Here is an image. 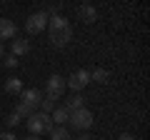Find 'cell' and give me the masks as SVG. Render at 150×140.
<instances>
[{
  "instance_id": "cell-8",
  "label": "cell",
  "mask_w": 150,
  "mask_h": 140,
  "mask_svg": "<svg viewBox=\"0 0 150 140\" xmlns=\"http://www.w3.org/2000/svg\"><path fill=\"white\" fill-rule=\"evenodd\" d=\"M15 38V23L8 18H0V40H13Z\"/></svg>"
},
{
  "instance_id": "cell-11",
  "label": "cell",
  "mask_w": 150,
  "mask_h": 140,
  "mask_svg": "<svg viewBox=\"0 0 150 140\" xmlns=\"http://www.w3.org/2000/svg\"><path fill=\"white\" fill-rule=\"evenodd\" d=\"M63 108L68 110V113H75V110H80V108H85V98H83V95H75V93H73V98H70V100L65 103Z\"/></svg>"
},
{
  "instance_id": "cell-12",
  "label": "cell",
  "mask_w": 150,
  "mask_h": 140,
  "mask_svg": "<svg viewBox=\"0 0 150 140\" xmlns=\"http://www.w3.org/2000/svg\"><path fill=\"white\" fill-rule=\"evenodd\" d=\"M50 120L58 123V128H63V123H68V120H70V113L65 108H55L53 113H50Z\"/></svg>"
},
{
  "instance_id": "cell-6",
  "label": "cell",
  "mask_w": 150,
  "mask_h": 140,
  "mask_svg": "<svg viewBox=\"0 0 150 140\" xmlns=\"http://www.w3.org/2000/svg\"><path fill=\"white\" fill-rule=\"evenodd\" d=\"M40 100H43V93L38 90V88H25V90H20V103L28 105L30 110L40 108Z\"/></svg>"
},
{
  "instance_id": "cell-13",
  "label": "cell",
  "mask_w": 150,
  "mask_h": 140,
  "mask_svg": "<svg viewBox=\"0 0 150 140\" xmlns=\"http://www.w3.org/2000/svg\"><path fill=\"white\" fill-rule=\"evenodd\" d=\"M90 80H95V83H100V85H105L108 80H110V73H108L105 68H95L90 73Z\"/></svg>"
},
{
  "instance_id": "cell-10",
  "label": "cell",
  "mask_w": 150,
  "mask_h": 140,
  "mask_svg": "<svg viewBox=\"0 0 150 140\" xmlns=\"http://www.w3.org/2000/svg\"><path fill=\"white\" fill-rule=\"evenodd\" d=\"M28 53H30V43H28V40H23V38H15V40H13V53H10V55L20 58V55H28Z\"/></svg>"
},
{
  "instance_id": "cell-18",
  "label": "cell",
  "mask_w": 150,
  "mask_h": 140,
  "mask_svg": "<svg viewBox=\"0 0 150 140\" xmlns=\"http://www.w3.org/2000/svg\"><path fill=\"white\" fill-rule=\"evenodd\" d=\"M20 123H23V118H18L15 113H10V115L5 118V125H8V128H18Z\"/></svg>"
},
{
  "instance_id": "cell-7",
  "label": "cell",
  "mask_w": 150,
  "mask_h": 140,
  "mask_svg": "<svg viewBox=\"0 0 150 140\" xmlns=\"http://www.w3.org/2000/svg\"><path fill=\"white\" fill-rule=\"evenodd\" d=\"M45 90H48L50 98H55V100H58V98L65 93V78L58 75V73H55V75H50V78H48V85H45Z\"/></svg>"
},
{
  "instance_id": "cell-23",
  "label": "cell",
  "mask_w": 150,
  "mask_h": 140,
  "mask_svg": "<svg viewBox=\"0 0 150 140\" xmlns=\"http://www.w3.org/2000/svg\"><path fill=\"white\" fill-rule=\"evenodd\" d=\"M23 140H40L38 135H28V138H23Z\"/></svg>"
},
{
  "instance_id": "cell-2",
  "label": "cell",
  "mask_w": 150,
  "mask_h": 140,
  "mask_svg": "<svg viewBox=\"0 0 150 140\" xmlns=\"http://www.w3.org/2000/svg\"><path fill=\"white\" fill-rule=\"evenodd\" d=\"M25 125H28V130H30V135L50 133V130L55 128V125H53V120H50V115H45V113H33L30 118L25 120Z\"/></svg>"
},
{
  "instance_id": "cell-21",
  "label": "cell",
  "mask_w": 150,
  "mask_h": 140,
  "mask_svg": "<svg viewBox=\"0 0 150 140\" xmlns=\"http://www.w3.org/2000/svg\"><path fill=\"white\" fill-rule=\"evenodd\" d=\"M75 140H93V138H90V135H88V133H80V135H78V138H75Z\"/></svg>"
},
{
  "instance_id": "cell-5",
  "label": "cell",
  "mask_w": 150,
  "mask_h": 140,
  "mask_svg": "<svg viewBox=\"0 0 150 140\" xmlns=\"http://www.w3.org/2000/svg\"><path fill=\"white\" fill-rule=\"evenodd\" d=\"M48 20H50V18L45 15L43 10H40V13H33V15L28 18V20H25V30L30 33V35H33V33L38 35V33H43V30H45V25H48Z\"/></svg>"
},
{
  "instance_id": "cell-3",
  "label": "cell",
  "mask_w": 150,
  "mask_h": 140,
  "mask_svg": "<svg viewBox=\"0 0 150 140\" xmlns=\"http://www.w3.org/2000/svg\"><path fill=\"white\" fill-rule=\"evenodd\" d=\"M70 125H73L75 130H80V133H85L88 128H90L93 123H95V118H93V113L88 108H80V110H75V113H70Z\"/></svg>"
},
{
  "instance_id": "cell-1",
  "label": "cell",
  "mask_w": 150,
  "mask_h": 140,
  "mask_svg": "<svg viewBox=\"0 0 150 140\" xmlns=\"http://www.w3.org/2000/svg\"><path fill=\"white\" fill-rule=\"evenodd\" d=\"M48 28H50V43H53L55 48H65V45L73 40V25H70L68 18H63V15L50 18Z\"/></svg>"
},
{
  "instance_id": "cell-4",
  "label": "cell",
  "mask_w": 150,
  "mask_h": 140,
  "mask_svg": "<svg viewBox=\"0 0 150 140\" xmlns=\"http://www.w3.org/2000/svg\"><path fill=\"white\" fill-rule=\"evenodd\" d=\"M88 83H90V70H75L70 78H65V88H70L75 95H78Z\"/></svg>"
},
{
  "instance_id": "cell-19",
  "label": "cell",
  "mask_w": 150,
  "mask_h": 140,
  "mask_svg": "<svg viewBox=\"0 0 150 140\" xmlns=\"http://www.w3.org/2000/svg\"><path fill=\"white\" fill-rule=\"evenodd\" d=\"M3 63H5L8 68H18V58H15V55H8V58H3Z\"/></svg>"
},
{
  "instance_id": "cell-16",
  "label": "cell",
  "mask_w": 150,
  "mask_h": 140,
  "mask_svg": "<svg viewBox=\"0 0 150 140\" xmlns=\"http://www.w3.org/2000/svg\"><path fill=\"white\" fill-rule=\"evenodd\" d=\"M20 90H23V85L18 78H8L5 80V93H20Z\"/></svg>"
},
{
  "instance_id": "cell-20",
  "label": "cell",
  "mask_w": 150,
  "mask_h": 140,
  "mask_svg": "<svg viewBox=\"0 0 150 140\" xmlns=\"http://www.w3.org/2000/svg\"><path fill=\"white\" fill-rule=\"evenodd\" d=\"M0 140H18V138H15V133L8 130V133H0Z\"/></svg>"
},
{
  "instance_id": "cell-24",
  "label": "cell",
  "mask_w": 150,
  "mask_h": 140,
  "mask_svg": "<svg viewBox=\"0 0 150 140\" xmlns=\"http://www.w3.org/2000/svg\"><path fill=\"white\" fill-rule=\"evenodd\" d=\"M0 60H3V43H0Z\"/></svg>"
},
{
  "instance_id": "cell-22",
  "label": "cell",
  "mask_w": 150,
  "mask_h": 140,
  "mask_svg": "<svg viewBox=\"0 0 150 140\" xmlns=\"http://www.w3.org/2000/svg\"><path fill=\"white\" fill-rule=\"evenodd\" d=\"M118 140H135V138H133V135H130V133H123V135H120Z\"/></svg>"
},
{
  "instance_id": "cell-9",
  "label": "cell",
  "mask_w": 150,
  "mask_h": 140,
  "mask_svg": "<svg viewBox=\"0 0 150 140\" xmlns=\"http://www.w3.org/2000/svg\"><path fill=\"white\" fill-rule=\"evenodd\" d=\"M78 18H80L83 23H95L98 20V10L93 5H80L78 8Z\"/></svg>"
},
{
  "instance_id": "cell-14",
  "label": "cell",
  "mask_w": 150,
  "mask_h": 140,
  "mask_svg": "<svg viewBox=\"0 0 150 140\" xmlns=\"http://www.w3.org/2000/svg\"><path fill=\"white\" fill-rule=\"evenodd\" d=\"M55 110V98H50V95H45L43 100H40V113H45V115H50Z\"/></svg>"
},
{
  "instance_id": "cell-17",
  "label": "cell",
  "mask_w": 150,
  "mask_h": 140,
  "mask_svg": "<svg viewBox=\"0 0 150 140\" xmlns=\"http://www.w3.org/2000/svg\"><path fill=\"white\" fill-rule=\"evenodd\" d=\"M13 113H15L18 118H30V115L35 113V110H30V108H28V105H23V103H18V105H15V110H13Z\"/></svg>"
},
{
  "instance_id": "cell-15",
  "label": "cell",
  "mask_w": 150,
  "mask_h": 140,
  "mask_svg": "<svg viewBox=\"0 0 150 140\" xmlns=\"http://www.w3.org/2000/svg\"><path fill=\"white\" fill-rule=\"evenodd\" d=\"M50 140H70L68 128H53L50 130Z\"/></svg>"
}]
</instances>
